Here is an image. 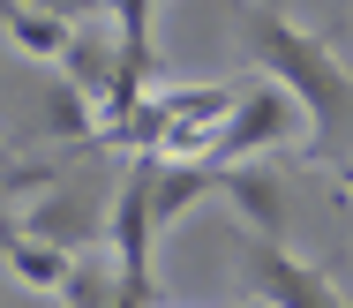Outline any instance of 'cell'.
<instances>
[{
	"label": "cell",
	"mask_w": 353,
	"mask_h": 308,
	"mask_svg": "<svg viewBox=\"0 0 353 308\" xmlns=\"http://www.w3.org/2000/svg\"><path fill=\"white\" fill-rule=\"evenodd\" d=\"M46 128H53L61 143H90V136H98V105H90V90L75 76H61L46 90Z\"/></svg>",
	"instance_id": "10"
},
{
	"label": "cell",
	"mask_w": 353,
	"mask_h": 308,
	"mask_svg": "<svg viewBox=\"0 0 353 308\" xmlns=\"http://www.w3.org/2000/svg\"><path fill=\"white\" fill-rule=\"evenodd\" d=\"M241 286H248L256 301H279V308H339V286H331L316 263H301L285 240H271V233L248 240V256H241Z\"/></svg>",
	"instance_id": "4"
},
{
	"label": "cell",
	"mask_w": 353,
	"mask_h": 308,
	"mask_svg": "<svg viewBox=\"0 0 353 308\" xmlns=\"http://www.w3.org/2000/svg\"><path fill=\"white\" fill-rule=\"evenodd\" d=\"M218 196L248 218V233H271V240H285V181L271 173V165H256V158H233V165H218Z\"/></svg>",
	"instance_id": "6"
},
{
	"label": "cell",
	"mask_w": 353,
	"mask_h": 308,
	"mask_svg": "<svg viewBox=\"0 0 353 308\" xmlns=\"http://www.w3.org/2000/svg\"><path fill=\"white\" fill-rule=\"evenodd\" d=\"M256 8H285V0H256Z\"/></svg>",
	"instance_id": "14"
},
{
	"label": "cell",
	"mask_w": 353,
	"mask_h": 308,
	"mask_svg": "<svg viewBox=\"0 0 353 308\" xmlns=\"http://www.w3.org/2000/svg\"><path fill=\"white\" fill-rule=\"evenodd\" d=\"M0 30L15 38V53H30V61H61L75 38L68 15H46V8H30V0H0Z\"/></svg>",
	"instance_id": "9"
},
{
	"label": "cell",
	"mask_w": 353,
	"mask_h": 308,
	"mask_svg": "<svg viewBox=\"0 0 353 308\" xmlns=\"http://www.w3.org/2000/svg\"><path fill=\"white\" fill-rule=\"evenodd\" d=\"M105 226V196H98V181H46V196L23 211V233H38V240H61V248H90Z\"/></svg>",
	"instance_id": "5"
},
{
	"label": "cell",
	"mask_w": 353,
	"mask_h": 308,
	"mask_svg": "<svg viewBox=\"0 0 353 308\" xmlns=\"http://www.w3.org/2000/svg\"><path fill=\"white\" fill-rule=\"evenodd\" d=\"M30 8H46V15H68V23H83L98 0H30Z\"/></svg>",
	"instance_id": "13"
},
{
	"label": "cell",
	"mask_w": 353,
	"mask_h": 308,
	"mask_svg": "<svg viewBox=\"0 0 353 308\" xmlns=\"http://www.w3.org/2000/svg\"><path fill=\"white\" fill-rule=\"evenodd\" d=\"M241 38H248V53H256V68H263V76H279L285 90L301 98V113H308L316 143H339V136L353 128V76H346V61H339L316 30L285 23L279 8H248Z\"/></svg>",
	"instance_id": "1"
},
{
	"label": "cell",
	"mask_w": 353,
	"mask_h": 308,
	"mask_svg": "<svg viewBox=\"0 0 353 308\" xmlns=\"http://www.w3.org/2000/svg\"><path fill=\"white\" fill-rule=\"evenodd\" d=\"M61 301H121V271H98V263H75Z\"/></svg>",
	"instance_id": "12"
},
{
	"label": "cell",
	"mask_w": 353,
	"mask_h": 308,
	"mask_svg": "<svg viewBox=\"0 0 353 308\" xmlns=\"http://www.w3.org/2000/svg\"><path fill=\"white\" fill-rule=\"evenodd\" d=\"M301 98L285 90L279 76L256 83L248 98H233V113L211 128V165H233V158H256V151H279V143H293L301 136Z\"/></svg>",
	"instance_id": "3"
},
{
	"label": "cell",
	"mask_w": 353,
	"mask_h": 308,
	"mask_svg": "<svg viewBox=\"0 0 353 308\" xmlns=\"http://www.w3.org/2000/svg\"><path fill=\"white\" fill-rule=\"evenodd\" d=\"M211 188H218L211 158H158L150 151V211H158V226H173L181 211H196Z\"/></svg>",
	"instance_id": "7"
},
{
	"label": "cell",
	"mask_w": 353,
	"mask_h": 308,
	"mask_svg": "<svg viewBox=\"0 0 353 308\" xmlns=\"http://www.w3.org/2000/svg\"><path fill=\"white\" fill-rule=\"evenodd\" d=\"M105 8H113V38H121V53L150 76V68H158V53H150V8H158V0H105Z\"/></svg>",
	"instance_id": "11"
},
{
	"label": "cell",
	"mask_w": 353,
	"mask_h": 308,
	"mask_svg": "<svg viewBox=\"0 0 353 308\" xmlns=\"http://www.w3.org/2000/svg\"><path fill=\"white\" fill-rule=\"evenodd\" d=\"M0 263L30 286V294H61L75 271V248H61V240H38V233L23 226H0Z\"/></svg>",
	"instance_id": "8"
},
{
	"label": "cell",
	"mask_w": 353,
	"mask_h": 308,
	"mask_svg": "<svg viewBox=\"0 0 353 308\" xmlns=\"http://www.w3.org/2000/svg\"><path fill=\"white\" fill-rule=\"evenodd\" d=\"M105 233H113L121 301H158V278H150V233H158V211H150V151H136V165L121 173V196L105 211Z\"/></svg>",
	"instance_id": "2"
}]
</instances>
